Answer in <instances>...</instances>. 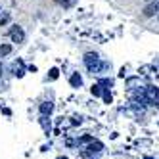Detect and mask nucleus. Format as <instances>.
Returning <instances> with one entry per match:
<instances>
[{"instance_id": "20e7f679", "label": "nucleus", "mask_w": 159, "mask_h": 159, "mask_svg": "<svg viewBox=\"0 0 159 159\" xmlns=\"http://www.w3.org/2000/svg\"><path fill=\"white\" fill-rule=\"evenodd\" d=\"M10 19H12V14H10V12H6V10H2V8H0V27L8 25V23H10Z\"/></svg>"}, {"instance_id": "f03ea898", "label": "nucleus", "mask_w": 159, "mask_h": 159, "mask_svg": "<svg viewBox=\"0 0 159 159\" xmlns=\"http://www.w3.org/2000/svg\"><path fill=\"white\" fill-rule=\"evenodd\" d=\"M10 39H12V42H17V44H21L25 40V31L21 29L19 25H14L12 29H10Z\"/></svg>"}, {"instance_id": "6e6552de", "label": "nucleus", "mask_w": 159, "mask_h": 159, "mask_svg": "<svg viewBox=\"0 0 159 159\" xmlns=\"http://www.w3.org/2000/svg\"><path fill=\"white\" fill-rule=\"evenodd\" d=\"M81 83H83V81H81V77H79V75H73V77H71V84H73V86H81Z\"/></svg>"}, {"instance_id": "423d86ee", "label": "nucleus", "mask_w": 159, "mask_h": 159, "mask_svg": "<svg viewBox=\"0 0 159 159\" xmlns=\"http://www.w3.org/2000/svg\"><path fill=\"white\" fill-rule=\"evenodd\" d=\"M60 6H63V8H71L73 4H75V0H56Z\"/></svg>"}, {"instance_id": "9b49d317", "label": "nucleus", "mask_w": 159, "mask_h": 159, "mask_svg": "<svg viewBox=\"0 0 159 159\" xmlns=\"http://www.w3.org/2000/svg\"><path fill=\"white\" fill-rule=\"evenodd\" d=\"M146 2H150V0H146Z\"/></svg>"}, {"instance_id": "0eeeda50", "label": "nucleus", "mask_w": 159, "mask_h": 159, "mask_svg": "<svg viewBox=\"0 0 159 159\" xmlns=\"http://www.w3.org/2000/svg\"><path fill=\"white\" fill-rule=\"evenodd\" d=\"M40 111L42 113H50L52 111V104H50V102H44V104L40 106Z\"/></svg>"}, {"instance_id": "f8f14e48", "label": "nucleus", "mask_w": 159, "mask_h": 159, "mask_svg": "<svg viewBox=\"0 0 159 159\" xmlns=\"http://www.w3.org/2000/svg\"><path fill=\"white\" fill-rule=\"evenodd\" d=\"M157 17H159V14H157Z\"/></svg>"}, {"instance_id": "7ed1b4c3", "label": "nucleus", "mask_w": 159, "mask_h": 159, "mask_svg": "<svg viewBox=\"0 0 159 159\" xmlns=\"http://www.w3.org/2000/svg\"><path fill=\"white\" fill-rule=\"evenodd\" d=\"M142 14L146 17H153L155 14H159V0H150L148 2V6L142 10Z\"/></svg>"}, {"instance_id": "1a4fd4ad", "label": "nucleus", "mask_w": 159, "mask_h": 159, "mask_svg": "<svg viewBox=\"0 0 159 159\" xmlns=\"http://www.w3.org/2000/svg\"><path fill=\"white\" fill-rule=\"evenodd\" d=\"M50 77H52V79L58 77V69H52V71H50Z\"/></svg>"}, {"instance_id": "9d476101", "label": "nucleus", "mask_w": 159, "mask_h": 159, "mask_svg": "<svg viewBox=\"0 0 159 159\" xmlns=\"http://www.w3.org/2000/svg\"><path fill=\"white\" fill-rule=\"evenodd\" d=\"M0 75H2V63H0Z\"/></svg>"}, {"instance_id": "39448f33", "label": "nucleus", "mask_w": 159, "mask_h": 159, "mask_svg": "<svg viewBox=\"0 0 159 159\" xmlns=\"http://www.w3.org/2000/svg\"><path fill=\"white\" fill-rule=\"evenodd\" d=\"M10 52H12V46H10V44H0V58L8 56Z\"/></svg>"}, {"instance_id": "f257e3e1", "label": "nucleus", "mask_w": 159, "mask_h": 159, "mask_svg": "<svg viewBox=\"0 0 159 159\" xmlns=\"http://www.w3.org/2000/svg\"><path fill=\"white\" fill-rule=\"evenodd\" d=\"M84 63H86V67L92 73H98L100 69H102V63H100V58L96 54H86L84 56Z\"/></svg>"}]
</instances>
